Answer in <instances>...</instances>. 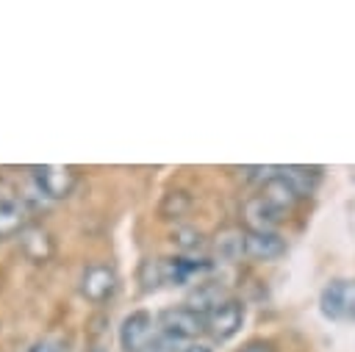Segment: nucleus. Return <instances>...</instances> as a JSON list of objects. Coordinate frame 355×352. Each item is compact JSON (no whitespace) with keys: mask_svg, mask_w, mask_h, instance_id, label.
<instances>
[{"mask_svg":"<svg viewBox=\"0 0 355 352\" xmlns=\"http://www.w3.org/2000/svg\"><path fill=\"white\" fill-rule=\"evenodd\" d=\"M136 280L141 283V291H155L161 283H166V272H164V261L161 258H144L139 263Z\"/></svg>","mask_w":355,"mask_h":352,"instance_id":"nucleus-17","label":"nucleus"},{"mask_svg":"<svg viewBox=\"0 0 355 352\" xmlns=\"http://www.w3.org/2000/svg\"><path fill=\"white\" fill-rule=\"evenodd\" d=\"M211 266H214V263L205 261V258H186V255H180V258H166V261H164L166 280L175 283V285H183V283H189V280H194V277H200V274H208Z\"/></svg>","mask_w":355,"mask_h":352,"instance_id":"nucleus-9","label":"nucleus"},{"mask_svg":"<svg viewBox=\"0 0 355 352\" xmlns=\"http://www.w3.org/2000/svg\"><path fill=\"white\" fill-rule=\"evenodd\" d=\"M183 352H211L208 346H202V344H191V346H186Z\"/></svg>","mask_w":355,"mask_h":352,"instance_id":"nucleus-21","label":"nucleus"},{"mask_svg":"<svg viewBox=\"0 0 355 352\" xmlns=\"http://www.w3.org/2000/svg\"><path fill=\"white\" fill-rule=\"evenodd\" d=\"M158 324H161V333L180 341V338H197L200 333H205V316L191 310L189 305H180V308H166L161 310L158 316Z\"/></svg>","mask_w":355,"mask_h":352,"instance_id":"nucleus-3","label":"nucleus"},{"mask_svg":"<svg viewBox=\"0 0 355 352\" xmlns=\"http://www.w3.org/2000/svg\"><path fill=\"white\" fill-rule=\"evenodd\" d=\"M139 352H147V349H139Z\"/></svg>","mask_w":355,"mask_h":352,"instance_id":"nucleus-23","label":"nucleus"},{"mask_svg":"<svg viewBox=\"0 0 355 352\" xmlns=\"http://www.w3.org/2000/svg\"><path fill=\"white\" fill-rule=\"evenodd\" d=\"M25 230V208L17 197L0 194V238Z\"/></svg>","mask_w":355,"mask_h":352,"instance_id":"nucleus-13","label":"nucleus"},{"mask_svg":"<svg viewBox=\"0 0 355 352\" xmlns=\"http://www.w3.org/2000/svg\"><path fill=\"white\" fill-rule=\"evenodd\" d=\"M244 236H247V230H239V227H227V230L216 233V238H214V255L219 261H227V263L239 261L241 255H247L244 252Z\"/></svg>","mask_w":355,"mask_h":352,"instance_id":"nucleus-12","label":"nucleus"},{"mask_svg":"<svg viewBox=\"0 0 355 352\" xmlns=\"http://www.w3.org/2000/svg\"><path fill=\"white\" fill-rule=\"evenodd\" d=\"M172 241H175L183 252H197V249H202V244H205L202 233L194 230V227H175V230H172Z\"/></svg>","mask_w":355,"mask_h":352,"instance_id":"nucleus-18","label":"nucleus"},{"mask_svg":"<svg viewBox=\"0 0 355 352\" xmlns=\"http://www.w3.org/2000/svg\"><path fill=\"white\" fill-rule=\"evenodd\" d=\"M80 291L89 302H105L116 291V272L105 263H92L80 274Z\"/></svg>","mask_w":355,"mask_h":352,"instance_id":"nucleus-5","label":"nucleus"},{"mask_svg":"<svg viewBox=\"0 0 355 352\" xmlns=\"http://www.w3.org/2000/svg\"><path fill=\"white\" fill-rule=\"evenodd\" d=\"M31 175L39 186L42 194H47L50 200H64L72 194L78 175L72 166H61V164H42V166H31Z\"/></svg>","mask_w":355,"mask_h":352,"instance_id":"nucleus-2","label":"nucleus"},{"mask_svg":"<svg viewBox=\"0 0 355 352\" xmlns=\"http://www.w3.org/2000/svg\"><path fill=\"white\" fill-rule=\"evenodd\" d=\"M277 172L300 191V197L311 194L319 183V166H277Z\"/></svg>","mask_w":355,"mask_h":352,"instance_id":"nucleus-15","label":"nucleus"},{"mask_svg":"<svg viewBox=\"0 0 355 352\" xmlns=\"http://www.w3.org/2000/svg\"><path fill=\"white\" fill-rule=\"evenodd\" d=\"M244 322V305L239 299H225L205 316V333H211L214 341H227L241 330Z\"/></svg>","mask_w":355,"mask_h":352,"instance_id":"nucleus-4","label":"nucleus"},{"mask_svg":"<svg viewBox=\"0 0 355 352\" xmlns=\"http://www.w3.org/2000/svg\"><path fill=\"white\" fill-rule=\"evenodd\" d=\"M31 352H61L58 346H50V344H36Z\"/></svg>","mask_w":355,"mask_h":352,"instance_id":"nucleus-20","label":"nucleus"},{"mask_svg":"<svg viewBox=\"0 0 355 352\" xmlns=\"http://www.w3.org/2000/svg\"><path fill=\"white\" fill-rule=\"evenodd\" d=\"M241 352H275V349H272V344H266V341H252V344H247Z\"/></svg>","mask_w":355,"mask_h":352,"instance_id":"nucleus-19","label":"nucleus"},{"mask_svg":"<svg viewBox=\"0 0 355 352\" xmlns=\"http://www.w3.org/2000/svg\"><path fill=\"white\" fill-rule=\"evenodd\" d=\"M261 200L263 202H269L283 219L294 211V205H297V200H300V191L280 175V172H275L263 186H261Z\"/></svg>","mask_w":355,"mask_h":352,"instance_id":"nucleus-6","label":"nucleus"},{"mask_svg":"<svg viewBox=\"0 0 355 352\" xmlns=\"http://www.w3.org/2000/svg\"><path fill=\"white\" fill-rule=\"evenodd\" d=\"M19 247H22V252H25L31 261H36V263H42V261H47V258L53 255V238H50V233H44L42 227H25V230L19 233Z\"/></svg>","mask_w":355,"mask_h":352,"instance_id":"nucleus-11","label":"nucleus"},{"mask_svg":"<svg viewBox=\"0 0 355 352\" xmlns=\"http://www.w3.org/2000/svg\"><path fill=\"white\" fill-rule=\"evenodd\" d=\"M319 308L324 319L355 322V280H333L322 288Z\"/></svg>","mask_w":355,"mask_h":352,"instance_id":"nucleus-1","label":"nucleus"},{"mask_svg":"<svg viewBox=\"0 0 355 352\" xmlns=\"http://www.w3.org/2000/svg\"><path fill=\"white\" fill-rule=\"evenodd\" d=\"M244 222H247V230H272L277 222H283V216L258 194L244 202Z\"/></svg>","mask_w":355,"mask_h":352,"instance_id":"nucleus-10","label":"nucleus"},{"mask_svg":"<svg viewBox=\"0 0 355 352\" xmlns=\"http://www.w3.org/2000/svg\"><path fill=\"white\" fill-rule=\"evenodd\" d=\"M150 333H153V316L147 310H133L130 316H125L119 327V344L125 352H139L141 346H147Z\"/></svg>","mask_w":355,"mask_h":352,"instance_id":"nucleus-7","label":"nucleus"},{"mask_svg":"<svg viewBox=\"0 0 355 352\" xmlns=\"http://www.w3.org/2000/svg\"><path fill=\"white\" fill-rule=\"evenodd\" d=\"M92 352H103V349H92Z\"/></svg>","mask_w":355,"mask_h":352,"instance_id":"nucleus-22","label":"nucleus"},{"mask_svg":"<svg viewBox=\"0 0 355 352\" xmlns=\"http://www.w3.org/2000/svg\"><path fill=\"white\" fill-rule=\"evenodd\" d=\"M189 208H191V197H189L183 188H169V191L161 197L158 213H161L164 219H180V216H186Z\"/></svg>","mask_w":355,"mask_h":352,"instance_id":"nucleus-16","label":"nucleus"},{"mask_svg":"<svg viewBox=\"0 0 355 352\" xmlns=\"http://www.w3.org/2000/svg\"><path fill=\"white\" fill-rule=\"evenodd\" d=\"M244 252L247 258H255V261H275L286 252V241L275 230H247Z\"/></svg>","mask_w":355,"mask_h":352,"instance_id":"nucleus-8","label":"nucleus"},{"mask_svg":"<svg viewBox=\"0 0 355 352\" xmlns=\"http://www.w3.org/2000/svg\"><path fill=\"white\" fill-rule=\"evenodd\" d=\"M225 299H230V297L225 294V288H222L219 283H200L197 291L189 297V308L197 310V313H202V316H208V313H211L216 305H222Z\"/></svg>","mask_w":355,"mask_h":352,"instance_id":"nucleus-14","label":"nucleus"}]
</instances>
